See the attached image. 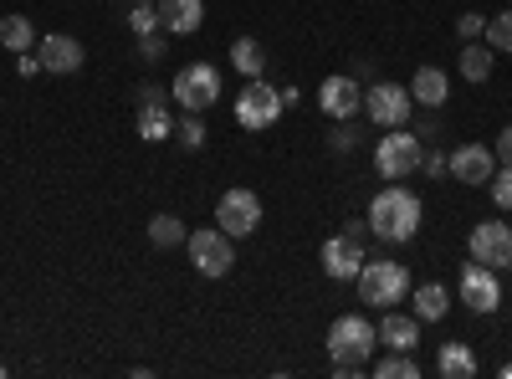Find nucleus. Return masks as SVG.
<instances>
[{"label":"nucleus","instance_id":"nucleus-40","mask_svg":"<svg viewBox=\"0 0 512 379\" xmlns=\"http://www.w3.org/2000/svg\"><path fill=\"white\" fill-rule=\"evenodd\" d=\"M134 6H159V0H134Z\"/></svg>","mask_w":512,"mask_h":379},{"label":"nucleus","instance_id":"nucleus-31","mask_svg":"<svg viewBox=\"0 0 512 379\" xmlns=\"http://www.w3.org/2000/svg\"><path fill=\"white\" fill-rule=\"evenodd\" d=\"M487 190H492V205L497 210H512V170H507V164H502V175L487 180Z\"/></svg>","mask_w":512,"mask_h":379},{"label":"nucleus","instance_id":"nucleus-23","mask_svg":"<svg viewBox=\"0 0 512 379\" xmlns=\"http://www.w3.org/2000/svg\"><path fill=\"white\" fill-rule=\"evenodd\" d=\"M231 67H236L241 77H262V67H267L262 41H256V36H236V41H231Z\"/></svg>","mask_w":512,"mask_h":379},{"label":"nucleus","instance_id":"nucleus-20","mask_svg":"<svg viewBox=\"0 0 512 379\" xmlns=\"http://www.w3.org/2000/svg\"><path fill=\"white\" fill-rule=\"evenodd\" d=\"M436 374H441V379H477V354L466 349L461 339H451V344H441V354H436Z\"/></svg>","mask_w":512,"mask_h":379},{"label":"nucleus","instance_id":"nucleus-13","mask_svg":"<svg viewBox=\"0 0 512 379\" xmlns=\"http://www.w3.org/2000/svg\"><path fill=\"white\" fill-rule=\"evenodd\" d=\"M36 57H41V72H52V77H72V72H82V62H88L82 41L77 36H62V31L41 36L36 41Z\"/></svg>","mask_w":512,"mask_h":379},{"label":"nucleus","instance_id":"nucleus-39","mask_svg":"<svg viewBox=\"0 0 512 379\" xmlns=\"http://www.w3.org/2000/svg\"><path fill=\"white\" fill-rule=\"evenodd\" d=\"M502 379H512V364H502Z\"/></svg>","mask_w":512,"mask_h":379},{"label":"nucleus","instance_id":"nucleus-6","mask_svg":"<svg viewBox=\"0 0 512 379\" xmlns=\"http://www.w3.org/2000/svg\"><path fill=\"white\" fill-rule=\"evenodd\" d=\"M185 246H190V262H195V272H200V277H226V272L236 267V246H231V236H226L221 226L190 231V236H185Z\"/></svg>","mask_w":512,"mask_h":379},{"label":"nucleus","instance_id":"nucleus-2","mask_svg":"<svg viewBox=\"0 0 512 379\" xmlns=\"http://www.w3.org/2000/svg\"><path fill=\"white\" fill-rule=\"evenodd\" d=\"M354 287H359V303H369V308H395V303H405L410 298V267L405 262H364L359 267V277H354Z\"/></svg>","mask_w":512,"mask_h":379},{"label":"nucleus","instance_id":"nucleus-5","mask_svg":"<svg viewBox=\"0 0 512 379\" xmlns=\"http://www.w3.org/2000/svg\"><path fill=\"white\" fill-rule=\"evenodd\" d=\"M169 93H175V103L185 113H210L216 98H221V72L210 62H190V67L175 72V88H169Z\"/></svg>","mask_w":512,"mask_h":379},{"label":"nucleus","instance_id":"nucleus-32","mask_svg":"<svg viewBox=\"0 0 512 379\" xmlns=\"http://www.w3.org/2000/svg\"><path fill=\"white\" fill-rule=\"evenodd\" d=\"M164 47H169V31H149V36H139V57H144V62H159Z\"/></svg>","mask_w":512,"mask_h":379},{"label":"nucleus","instance_id":"nucleus-26","mask_svg":"<svg viewBox=\"0 0 512 379\" xmlns=\"http://www.w3.org/2000/svg\"><path fill=\"white\" fill-rule=\"evenodd\" d=\"M374 374L379 379H420V364L410 359V354H379V364H374Z\"/></svg>","mask_w":512,"mask_h":379},{"label":"nucleus","instance_id":"nucleus-17","mask_svg":"<svg viewBox=\"0 0 512 379\" xmlns=\"http://www.w3.org/2000/svg\"><path fill=\"white\" fill-rule=\"evenodd\" d=\"M205 21V0H159V26L169 36H195Z\"/></svg>","mask_w":512,"mask_h":379},{"label":"nucleus","instance_id":"nucleus-42","mask_svg":"<svg viewBox=\"0 0 512 379\" xmlns=\"http://www.w3.org/2000/svg\"><path fill=\"white\" fill-rule=\"evenodd\" d=\"M507 272H512V267H507Z\"/></svg>","mask_w":512,"mask_h":379},{"label":"nucleus","instance_id":"nucleus-1","mask_svg":"<svg viewBox=\"0 0 512 379\" xmlns=\"http://www.w3.org/2000/svg\"><path fill=\"white\" fill-rule=\"evenodd\" d=\"M420 221H425V205L410 185H384L374 200H369V231L379 241H390V246H405L420 236Z\"/></svg>","mask_w":512,"mask_h":379},{"label":"nucleus","instance_id":"nucleus-29","mask_svg":"<svg viewBox=\"0 0 512 379\" xmlns=\"http://www.w3.org/2000/svg\"><path fill=\"white\" fill-rule=\"evenodd\" d=\"M175 139H180L185 149H205V118H200V113H185V118L175 123Z\"/></svg>","mask_w":512,"mask_h":379},{"label":"nucleus","instance_id":"nucleus-27","mask_svg":"<svg viewBox=\"0 0 512 379\" xmlns=\"http://www.w3.org/2000/svg\"><path fill=\"white\" fill-rule=\"evenodd\" d=\"M482 36H487L492 52H512V6H507L502 16H487V31H482Z\"/></svg>","mask_w":512,"mask_h":379},{"label":"nucleus","instance_id":"nucleus-18","mask_svg":"<svg viewBox=\"0 0 512 379\" xmlns=\"http://www.w3.org/2000/svg\"><path fill=\"white\" fill-rule=\"evenodd\" d=\"M410 98H415L420 108H441V103L451 98V77H446L441 67H420V72L410 77Z\"/></svg>","mask_w":512,"mask_h":379},{"label":"nucleus","instance_id":"nucleus-35","mask_svg":"<svg viewBox=\"0 0 512 379\" xmlns=\"http://www.w3.org/2000/svg\"><path fill=\"white\" fill-rule=\"evenodd\" d=\"M492 154H497V159L507 164V170H512V123H507V129L497 134V144H492Z\"/></svg>","mask_w":512,"mask_h":379},{"label":"nucleus","instance_id":"nucleus-9","mask_svg":"<svg viewBox=\"0 0 512 379\" xmlns=\"http://www.w3.org/2000/svg\"><path fill=\"white\" fill-rule=\"evenodd\" d=\"M216 226H221L231 241H236V236H251L256 226H262V200H256V190H246V185L226 190L221 205H216Z\"/></svg>","mask_w":512,"mask_h":379},{"label":"nucleus","instance_id":"nucleus-21","mask_svg":"<svg viewBox=\"0 0 512 379\" xmlns=\"http://www.w3.org/2000/svg\"><path fill=\"white\" fill-rule=\"evenodd\" d=\"M446 313H451V292H446L441 282L415 287V318H420V323H441Z\"/></svg>","mask_w":512,"mask_h":379},{"label":"nucleus","instance_id":"nucleus-22","mask_svg":"<svg viewBox=\"0 0 512 379\" xmlns=\"http://www.w3.org/2000/svg\"><path fill=\"white\" fill-rule=\"evenodd\" d=\"M36 26H31V16H0V47H6V52H31L36 47Z\"/></svg>","mask_w":512,"mask_h":379},{"label":"nucleus","instance_id":"nucleus-8","mask_svg":"<svg viewBox=\"0 0 512 379\" xmlns=\"http://www.w3.org/2000/svg\"><path fill=\"white\" fill-rule=\"evenodd\" d=\"M364 113L374 118V129H405L410 113H415V98H410V88H400V82H374V88L364 93Z\"/></svg>","mask_w":512,"mask_h":379},{"label":"nucleus","instance_id":"nucleus-16","mask_svg":"<svg viewBox=\"0 0 512 379\" xmlns=\"http://www.w3.org/2000/svg\"><path fill=\"white\" fill-rule=\"evenodd\" d=\"M379 344L395 349V354H410V349L420 344V318H415V313L384 308V318H379Z\"/></svg>","mask_w":512,"mask_h":379},{"label":"nucleus","instance_id":"nucleus-7","mask_svg":"<svg viewBox=\"0 0 512 379\" xmlns=\"http://www.w3.org/2000/svg\"><path fill=\"white\" fill-rule=\"evenodd\" d=\"M282 113H287V108H282V93L267 88L262 77H246V88H241V98H236V123H241V129H272Z\"/></svg>","mask_w":512,"mask_h":379},{"label":"nucleus","instance_id":"nucleus-14","mask_svg":"<svg viewBox=\"0 0 512 379\" xmlns=\"http://www.w3.org/2000/svg\"><path fill=\"white\" fill-rule=\"evenodd\" d=\"M318 108L338 123V118H354L359 108H364V88H359V77H349V72H333V77H323V88H318Z\"/></svg>","mask_w":512,"mask_h":379},{"label":"nucleus","instance_id":"nucleus-41","mask_svg":"<svg viewBox=\"0 0 512 379\" xmlns=\"http://www.w3.org/2000/svg\"><path fill=\"white\" fill-rule=\"evenodd\" d=\"M0 379H6V364H0Z\"/></svg>","mask_w":512,"mask_h":379},{"label":"nucleus","instance_id":"nucleus-36","mask_svg":"<svg viewBox=\"0 0 512 379\" xmlns=\"http://www.w3.org/2000/svg\"><path fill=\"white\" fill-rule=\"evenodd\" d=\"M139 103H164V88H159V82H144V88H139Z\"/></svg>","mask_w":512,"mask_h":379},{"label":"nucleus","instance_id":"nucleus-15","mask_svg":"<svg viewBox=\"0 0 512 379\" xmlns=\"http://www.w3.org/2000/svg\"><path fill=\"white\" fill-rule=\"evenodd\" d=\"M446 164H451V180H461V185H487L497 175V154L487 144H461Z\"/></svg>","mask_w":512,"mask_h":379},{"label":"nucleus","instance_id":"nucleus-25","mask_svg":"<svg viewBox=\"0 0 512 379\" xmlns=\"http://www.w3.org/2000/svg\"><path fill=\"white\" fill-rule=\"evenodd\" d=\"M461 77H466V82H487V77H492V47L466 41V47H461Z\"/></svg>","mask_w":512,"mask_h":379},{"label":"nucleus","instance_id":"nucleus-37","mask_svg":"<svg viewBox=\"0 0 512 379\" xmlns=\"http://www.w3.org/2000/svg\"><path fill=\"white\" fill-rule=\"evenodd\" d=\"M16 67H21V77H36V72H41V57H26V52H21Z\"/></svg>","mask_w":512,"mask_h":379},{"label":"nucleus","instance_id":"nucleus-11","mask_svg":"<svg viewBox=\"0 0 512 379\" xmlns=\"http://www.w3.org/2000/svg\"><path fill=\"white\" fill-rule=\"evenodd\" d=\"M461 303L472 308V313H497V308H502V282H497V272L482 267V262H466V267H461Z\"/></svg>","mask_w":512,"mask_h":379},{"label":"nucleus","instance_id":"nucleus-10","mask_svg":"<svg viewBox=\"0 0 512 379\" xmlns=\"http://www.w3.org/2000/svg\"><path fill=\"white\" fill-rule=\"evenodd\" d=\"M318 262H323V277H333V282H354L359 277V267L369 262L364 257V241H354V236H328L323 241V251H318Z\"/></svg>","mask_w":512,"mask_h":379},{"label":"nucleus","instance_id":"nucleus-3","mask_svg":"<svg viewBox=\"0 0 512 379\" xmlns=\"http://www.w3.org/2000/svg\"><path fill=\"white\" fill-rule=\"evenodd\" d=\"M374 349H379V323H369L364 313L333 318V328H328V354H333V364H354V369H364Z\"/></svg>","mask_w":512,"mask_h":379},{"label":"nucleus","instance_id":"nucleus-33","mask_svg":"<svg viewBox=\"0 0 512 379\" xmlns=\"http://www.w3.org/2000/svg\"><path fill=\"white\" fill-rule=\"evenodd\" d=\"M482 31H487V16H477V11H466V16L456 21V36H461V41H477Z\"/></svg>","mask_w":512,"mask_h":379},{"label":"nucleus","instance_id":"nucleus-30","mask_svg":"<svg viewBox=\"0 0 512 379\" xmlns=\"http://www.w3.org/2000/svg\"><path fill=\"white\" fill-rule=\"evenodd\" d=\"M128 26H134V36L164 31V26H159V6H128Z\"/></svg>","mask_w":512,"mask_h":379},{"label":"nucleus","instance_id":"nucleus-24","mask_svg":"<svg viewBox=\"0 0 512 379\" xmlns=\"http://www.w3.org/2000/svg\"><path fill=\"white\" fill-rule=\"evenodd\" d=\"M190 231H185V221L180 216H169V210H159V216L149 221V241L159 246V251H169V246H180Z\"/></svg>","mask_w":512,"mask_h":379},{"label":"nucleus","instance_id":"nucleus-38","mask_svg":"<svg viewBox=\"0 0 512 379\" xmlns=\"http://www.w3.org/2000/svg\"><path fill=\"white\" fill-rule=\"evenodd\" d=\"M344 236H354V241H364V236H369V221H349V226H344Z\"/></svg>","mask_w":512,"mask_h":379},{"label":"nucleus","instance_id":"nucleus-4","mask_svg":"<svg viewBox=\"0 0 512 379\" xmlns=\"http://www.w3.org/2000/svg\"><path fill=\"white\" fill-rule=\"evenodd\" d=\"M420 154H425V139L410 134V129H384L379 149H374V170L384 180H410L420 170Z\"/></svg>","mask_w":512,"mask_h":379},{"label":"nucleus","instance_id":"nucleus-12","mask_svg":"<svg viewBox=\"0 0 512 379\" xmlns=\"http://www.w3.org/2000/svg\"><path fill=\"white\" fill-rule=\"evenodd\" d=\"M472 262H482V267H512V226L507 221H482L477 231H472Z\"/></svg>","mask_w":512,"mask_h":379},{"label":"nucleus","instance_id":"nucleus-28","mask_svg":"<svg viewBox=\"0 0 512 379\" xmlns=\"http://www.w3.org/2000/svg\"><path fill=\"white\" fill-rule=\"evenodd\" d=\"M359 139H364V134L354 129V118H338V123H333V134H328V149H333V154H354Z\"/></svg>","mask_w":512,"mask_h":379},{"label":"nucleus","instance_id":"nucleus-34","mask_svg":"<svg viewBox=\"0 0 512 379\" xmlns=\"http://www.w3.org/2000/svg\"><path fill=\"white\" fill-rule=\"evenodd\" d=\"M420 164H425V175H431V180H441V175H451V164H446V154H420Z\"/></svg>","mask_w":512,"mask_h":379},{"label":"nucleus","instance_id":"nucleus-19","mask_svg":"<svg viewBox=\"0 0 512 379\" xmlns=\"http://www.w3.org/2000/svg\"><path fill=\"white\" fill-rule=\"evenodd\" d=\"M139 139L144 144H164V139H175V113H169L164 103H139Z\"/></svg>","mask_w":512,"mask_h":379}]
</instances>
